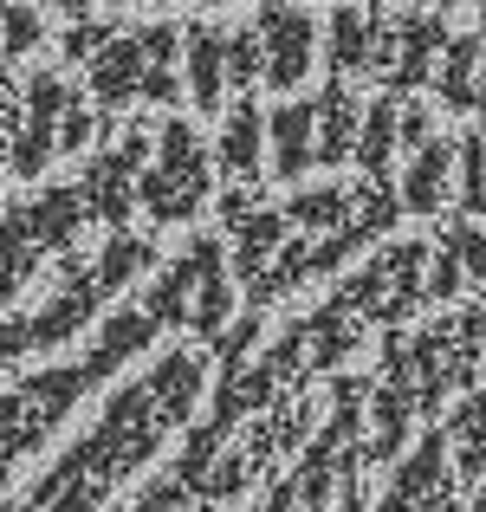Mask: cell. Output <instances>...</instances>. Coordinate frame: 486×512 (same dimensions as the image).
Masks as SVG:
<instances>
[{"label":"cell","mask_w":486,"mask_h":512,"mask_svg":"<svg viewBox=\"0 0 486 512\" xmlns=\"http://www.w3.org/2000/svg\"><path fill=\"white\" fill-rule=\"evenodd\" d=\"M448 46V33H441V20L428 7H402L389 13V20H376L370 33V65H383L389 85H422L428 78V59Z\"/></svg>","instance_id":"6da1fadb"},{"label":"cell","mask_w":486,"mask_h":512,"mask_svg":"<svg viewBox=\"0 0 486 512\" xmlns=\"http://www.w3.org/2000/svg\"><path fill=\"white\" fill-rule=\"evenodd\" d=\"M312 46H318V20L305 7H286V0H266L260 13V72L273 85H299L312 72Z\"/></svg>","instance_id":"7a4b0ae2"},{"label":"cell","mask_w":486,"mask_h":512,"mask_svg":"<svg viewBox=\"0 0 486 512\" xmlns=\"http://www.w3.org/2000/svg\"><path fill=\"white\" fill-rule=\"evenodd\" d=\"M91 78H98V98L104 104H124L130 98V91H137L143 85V46H137V39H104V46H98V59H91Z\"/></svg>","instance_id":"3957f363"},{"label":"cell","mask_w":486,"mask_h":512,"mask_svg":"<svg viewBox=\"0 0 486 512\" xmlns=\"http://www.w3.org/2000/svg\"><path fill=\"white\" fill-rule=\"evenodd\" d=\"M188 72H195V98L208 104H221V78H227V33L221 26H195L188 33Z\"/></svg>","instance_id":"277c9868"},{"label":"cell","mask_w":486,"mask_h":512,"mask_svg":"<svg viewBox=\"0 0 486 512\" xmlns=\"http://www.w3.org/2000/svg\"><path fill=\"white\" fill-rule=\"evenodd\" d=\"M370 33H376V13L370 7H337L331 13V65H337V72L370 65Z\"/></svg>","instance_id":"5b68a950"},{"label":"cell","mask_w":486,"mask_h":512,"mask_svg":"<svg viewBox=\"0 0 486 512\" xmlns=\"http://www.w3.org/2000/svg\"><path fill=\"white\" fill-rule=\"evenodd\" d=\"M273 137H279V169H305V143H312V111L292 104V111L273 117Z\"/></svg>","instance_id":"8992f818"},{"label":"cell","mask_w":486,"mask_h":512,"mask_svg":"<svg viewBox=\"0 0 486 512\" xmlns=\"http://www.w3.org/2000/svg\"><path fill=\"white\" fill-rule=\"evenodd\" d=\"M474 72H480V39H454L448 46V72H441V91H448L454 104L474 98Z\"/></svg>","instance_id":"52a82bcc"},{"label":"cell","mask_w":486,"mask_h":512,"mask_svg":"<svg viewBox=\"0 0 486 512\" xmlns=\"http://www.w3.org/2000/svg\"><path fill=\"white\" fill-rule=\"evenodd\" d=\"M221 150H227V163H234V169H253V150H260V111H253V104H240V111H234Z\"/></svg>","instance_id":"ba28073f"},{"label":"cell","mask_w":486,"mask_h":512,"mask_svg":"<svg viewBox=\"0 0 486 512\" xmlns=\"http://www.w3.org/2000/svg\"><path fill=\"white\" fill-rule=\"evenodd\" d=\"M318 111H324V150L337 156V150H344V143H350V117H357V104H350L344 91H331V98H324Z\"/></svg>","instance_id":"9c48e42d"},{"label":"cell","mask_w":486,"mask_h":512,"mask_svg":"<svg viewBox=\"0 0 486 512\" xmlns=\"http://www.w3.org/2000/svg\"><path fill=\"white\" fill-rule=\"evenodd\" d=\"M227 78H260V33H227Z\"/></svg>","instance_id":"30bf717a"},{"label":"cell","mask_w":486,"mask_h":512,"mask_svg":"<svg viewBox=\"0 0 486 512\" xmlns=\"http://www.w3.org/2000/svg\"><path fill=\"white\" fill-rule=\"evenodd\" d=\"M111 33H117V26H104V20H85V26H72V33H65V52H72V59H85V52H98Z\"/></svg>","instance_id":"8fae6325"},{"label":"cell","mask_w":486,"mask_h":512,"mask_svg":"<svg viewBox=\"0 0 486 512\" xmlns=\"http://www.w3.org/2000/svg\"><path fill=\"white\" fill-rule=\"evenodd\" d=\"M52 7H65V13H85V7H91V0H52Z\"/></svg>","instance_id":"7c38bea8"},{"label":"cell","mask_w":486,"mask_h":512,"mask_svg":"<svg viewBox=\"0 0 486 512\" xmlns=\"http://www.w3.org/2000/svg\"><path fill=\"white\" fill-rule=\"evenodd\" d=\"M474 7H480V20H486V0H474Z\"/></svg>","instance_id":"4fadbf2b"},{"label":"cell","mask_w":486,"mask_h":512,"mask_svg":"<svg viewBox=\"0 0 486 512\" xmlns=\"http://www.w3.org/2000/svg\"><path fill=\"white\" fill-rule=\"evenodd\" d=\"M441 7H454V0H441Z\"/></svg>","instance_id":"5bb4252c"},{"label":"cell","mask_w":486,"mask_h":512,"mask_svg":"<svg viewBox=\"0 0 486 512\" xmlns=\"http://www.w3.org/2000/svg\"><path fill=\"white\" fill-rule=\"evenodd\" d=\"M260 7H266V0H260Z\"/></svg>","instance_id":"9a60e30c"}]
</instances>
